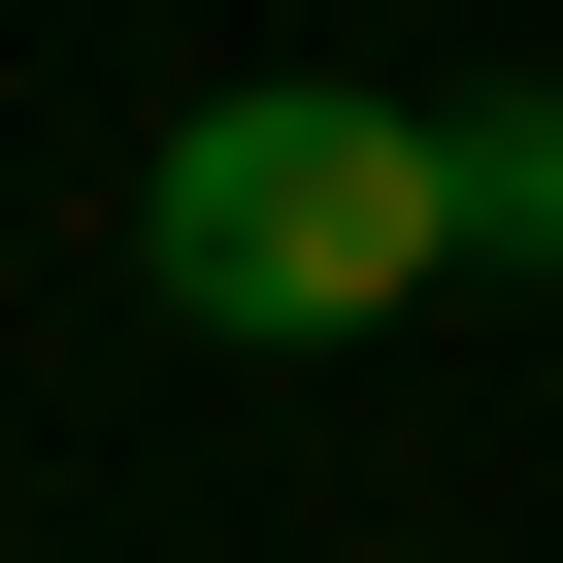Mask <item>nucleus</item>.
Here are the masks:
<instances>
[{"instance_id":"1","label":"nucleus","mask_w":563,"mask_h":563,"mask_svg":"<svg viewBox=\"0 0 563 563\" xmlns=\"http://www.w3.org/2000/svg\"><path fill=\"white\" fill-rule=\"evenodd\" d=\"M133 265H166L232 365H332V332L464 299V133H431V100H332V67L166 100V166H133Z\"/></svg>"},{"instance_id":"2","label":"nucleus","mask_w":563,"mask_h":563,"mask_svg":"<svg viewBox=\"0 0 563 563\" xmlns=\"http://www.w3.org/2000/svg\"><path fill=\"white\" fill-rule=\"evenodd\" d=\"M464 133V265H563V100H431Z\"/></svg>"}]
</instances>
